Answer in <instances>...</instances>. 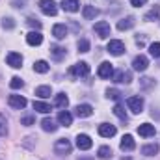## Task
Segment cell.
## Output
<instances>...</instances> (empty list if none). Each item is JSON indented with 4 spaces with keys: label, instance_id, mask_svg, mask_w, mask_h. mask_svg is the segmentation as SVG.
I'll list each match as a JSON object with an SVG mask.
<instances>
[{
    "label": "cell",
    "instance_id": "1",
    "mask_svg": "<svg viewBox=\"0 0 160 160\" xmlns=\"http://www.w3.org/2000/svg\"><path fill=\"white\" fill-rule=\"evenodd\" d=\"M143 97H140V95H134V97H128L127 99V106H128V110L132 112V114H142L143 112Z\"/></svg>",
    "mask_w": 160,
    "mask_h": 160
},
{
    "label": "cell",
    "instance_id": "2",
    "mask_svg": "<svg viewBox=\"0 0 160 160\" xmlns=\"http://www.w3.org/2000/svg\"><path fill=\"white\" fill-rule=\"evenodd\" d=\"M71 149H73V145H71V142L65 140V138H62V140H58V142L54 143V151H56V155H60V157H67V155L71 153Z\"/></svg>",
    "mask_w": 160,
    "mask_h": 160
},
{
    "label": "cell",
    "instance_id": "3",
    "mask_svg": "<svg viewBox=\"0 0 160 160\" xmlns=\"http://www.w3.org/2000/svg\"><path fill=\"white\" fill-rule=\"evenodd\" d=\"M69 75L78 77V78H84V77L89 75V65H88L86 62H78V63H75V65L69 69Z\"/></svg>",
    "mask_w": 160,
    "mask_h": 160
},
{
    "label": "cell",
    "instance_id": "4",
    "mask_svg": "<svg viewBox=\"0 0 160 160\" xmlns=\"http://www.w3.org/2000/svg\"><path fill=\"white\" fill-rule=\"evenodd\" d=\"M93 30H95V34H97L101 39H106V38H110V32H112V28H110V24H108L106 21H99V22H95Z\"/></svg>",
    "mask_w": 160,
    "mask_h": 160
},
{
    "label": "cell",
    "instance_id": "5",
    "mask_svg": "<svg viewBox=\"0 0 160 160\" xmlns=\"http://www.w3.org/2000/svg\"><path fill=\"white\" fill-rule=\"evenodd\" d=\"M39 9L45 15H48V17H54L58 13V6L52 0H39Z\"/></svg>",
    "mask_w": 160,
    "mask_h": 160
},
{
    "label": "cell",
    "instance_id": "6",
    "mask_svg": "<svg viewBox=\"0 0 160 160\" xmlns=\"http://www.w3.org/2000/svg\"><path fill=\"white\" fill-rule=\"evenodd\" d=\"M106 50L112 54V56H121L125 52V43L119 39H110V43L106 45Z\"/></svg>",
    "mask_w": 160,
    "mask_h": 160
},
{
    "label": "cell",
    "instance_id": "7",
    "mask_svg": "<svg viewBox=\"0 0 160 160\" xmlns=\"http://www.w3.org/2000/svg\"><path fill=\"white\" fill-rule=\"evenodd\" d=\"M8 104H9L11 108H15V110H22V108L28 104V101H26L22 95H9Z\"/></svg>",
    "mask_w": 160,
    "mask_h": 160
},
{
    "label": "cell",
    "instance_id": "8",
    "mask_svg": "<svg viewBox=\"0 0 160 160\" xmlns=\"http://www.w3.org/2000/svg\"><path fill=\"white\" fill-rule=\"evenodd\" d=\"M97 75L101 77V78L108 80L114 77V67H112V63H108V62H102L101 65H99V69H97Z\"/></svg>",
    "mask_w": 160,
    "mask_h": 160
},
{
    "label": "cell",
    "instance_id": "9",
    "mask_svg": "<svg viewBox=\"0 0 160 160\" xmlns=\"http://www.w3.org/2000/svg\"><path fill=\"white\" fill-rule=\"evenodd\" d=\"M114 82H118V84H130L132 82V77H130V73L128 71H125V69H119V71H114Z\"/></svg>",
    "mask_w": 160,
    "mask_h": 160
},
{
    "label": "cell",
    "instance_id": "10",
    "mask_svg": "<svg viewBox=\"0 0 160 160\" xmlns=\"http://www.w3.org/2000/svg\"><path fill=\"white\" fill-rule=\"evenodd\" d=\"M6 62H8V65H9V67L19 69V67L22 65V56H21L19 52H9V54L6 56Z\"/></svg>",
    "mask_w": 160,
    "mask_h": 160
},
{
    "label": "cell",
    "instance_id": "11",
    "mask_svg": "<svg viewBox=\"0 0 160 160\" xmlns=\"http://www.w3.org/2000/svg\"><path fill=\"white\" fill-rule=\"evenodd\" d=\"M147 65H149V60L145 58V56H136L134 60H132V69L134 71H138V73H142V71H145L147 69Z\"/></svg>",
    "mask_w": 160,
    "mask_h": 160
},
{
    "label": "cell",
    "instance_id": "12",
    "mask_svg": "<svg viewBox=\"0 0 160 160\" xmlns=\"http://www.w3.org/2000/svg\"><path fill=\"white\" fill-rule=\"evenodd\" d=\"M97 130H99V134H101L102 138H112V136H116V132H118L116 127L110 125V123H101Z\"/></svg>",
    "mask_w": 160,
    "mask_h": 160
},
{
    "label": "cell",
    "instance_id": "13",
    "mask_svg": "<svg viewBox=\"0 0 160 160\" xmlns=\"http://www.w3.org/2000/svg\"><path fill=\"white\" fill-rule=\"evenodd\" d=\"M138 134L143 136V138H151V136L157 134V128H155V125H151V123H142V125L138 127Z\"/></svg>",
    "mask_w": 160,
    "mask_h": 160
},
{
    "label": "cell",
    "instance_id": "14",
    "mask_svg": "<svg viewBox=\"0 0 160 160\" xmlns=\"http://www.w3.org/2000/svg\"><path fill=\"white\" fill-rule=\"evenodd\" d=\"M91 145H93V142L88 134H78L77 136V147L80 151H88V149H91Z\"/></svg>",
    "mask_w": 160,
    "mask_h": 160
},
{
    "label": "cell",
    "instance_id": "15",
    "mask_svg": "<svg viewBox=\"0 0 160 160\" xmlns=\"http://www.w3.org/2000/svg\"><path fill=\"white\" fill-rule=\"evenodd\" d=\"M119 147H121V151H134V147H136V142H134V138H132L130 134H125V136L121 138Z\"/></svg>",
    "mask_w": 160,
    "mask_h": 160
},
{
    "label": "cell",
    "instance_id": "16",
    "mask_svg": "<svg viewBox=\"0 0 160 160\" xmlns=\"http://www.w3.org/2000/svg\"><path fill=\"white\" fill-rule=\"evenodd\" d=\"M26 43L32 45V47H38L43 43V36H41L39 30H32L30 34H26Z\"/></svg>",
    "mask_w": 160,
    "mask_h": 160
},
{
    "label": "cell",
    "instance_id": "17",
    "mask_svg": "<svg viewBox=\"0 0 160 160\" xmlns=\"http://www.w3.org/2000/svg\"><path fill=\"white\" fill-rule=\"evenodd\" d=\"M93 114V106L91 104H78L75 108V116L77 118H89Z\"/></svg>",
    "mask_w": 160,
    "mask_h": 160
},
{
    "label": "cell",
    "instance_id": "18",
    "mask_svg": "<svg viewBox=\"0 0 160 160\" xmlns=\"http://www.w3.org/2000/svg\"><path fill=\"white\" fill-rule=\"evenodd\" d=\"M58 123L63 125V127H71V125H73V114L67 112V110H62V112L58 114Z\"/></svg>",
    "mask_w": 160,
    "mask_h": 160
},
{
    "label": "cell",
    "instance_id": "19",
    "mask_svg": "<svg viewBox=\"0 0 160 160\" xmlns=\"http://www.w3.org/2000/svg\"><path fill=\"white\" fill-rule=\"evenodd\" d=\"M62 8L69 13H75L80 9V2L78 0H62Z\"/></svg>",
    "mask_w": 160,
    "mask_h": 160
},
{
    "label": "cell",
    "instance_id": "20",
    "mask_svg": "<svg viewBox=\"0 0 160 160\" xmlns=\"http://www.w3.org/2000/svg\"><path fill=\"white\" fill-rule=\"evenodd\" d=\"M52 36H54L56 39H65V38H67V26H65V24H54Z\"/></svg>",
    "mask_w": 160,
    "mask_h": 160
},
{
    "label": "cell",
    "instance_id": "21",
    "mask_svg": "<svg viewBox=\"0 0 160 160\" xmlns=\"http://www.w3.org/2000/svg\"><path fill=\"white\" fill-rule=\"evenodd\" d=\"M41 128L45 132H56L58 130V125H56V121L52 119V118H45V119L41 121Z\"/></svg>",
    "mask_w": 160,
    "mask_h": 160
},
{
    "label": "cell",
    "instance_id": "22",
    "mask_svg": "<svg viewBox=\"0 0 160 160\" xmlns=\"http://www.w3.org/2000/svg\"><path fill=\"white\" fill-rule=\"evenodd\" d=\"M158 151H160L158 143H147V145L142 147V155H145V157H155Z\"/></svg>",
    "mask_w": 160,
    "mask_h": 160
},
{
    "label": "cell",
    "instance_id": "23",
    "mask_svg": "<svg viewBox=\"0 0 160 160\" xmlns=\"http://www.w3.org/2000/svg\"><path fill=\"white\" fill-rule=\"evenodd\" d=\"M136 24V19L134 17H125V19H121L119 22H118V30H130L132 26Z\"/></svg>",
    "mask_w": 160,
    "mask_h": 160
},
{
    "label": "cell",
    "instance_id": "24",
    "mask_svg": "<svg viewBox=\"0 0 160 160\" xmlns=\"http://www.w3.org/2000/svg\"><path fill=\"white\" fill-rule=\"evenodd\" d=\"M50 54H52V58H54L56 62H60V60L65 58V48L60 47V45H52V47H50Z\"/></svg>",
    "mask_w": 160,
    "mask_h": 160
},
{
    "label": "cell",
    "instance_id": "25",
    "mask_svg": "<svg viewBox=\"0 0 160 160\" xmlns=\"http://www.w3.org/2000/svg\"><path fill=\"white\" fill-rule=\"evenodd\" d=\"M82 15H84V19H95L97 15H99V9L95 8V6H84L82 8Z\"/></svg>",
    "mask_w": 160,
    "mask_h": 160
},
{
    "label": "cell",
    "instance_id": "26",
    "mask_svg": "<svg viewBox=\"0 0 160 160\" xmlns=\"http://www.w3.org/2000/svg\"><path fill=\"white\" fill-rule=\"evenodd\" d=\"M67 104H69V99H67V95H65V93H58V95L54 97V106H58V108L65 110V108H67Z\"/></svg>",
    "mask_w": 160,
    "mask_h": 160
},
{
    "label": "cell",
    "instance_id": "27",
    "mask_svg": "<svg viewBox=\"0 0 160 160\" xmlns=\"http://www.w3.org/2000/svg\"><path fill=\"white\" fill-rule=\"evenodd\" d=\"M97 157H99L101 160H108V158L114 157V153H112V149H110L108 145H101L99 151H97Z\"/></svg>",
    "mask_w": 160,
    "mask_h": 160
},
{
    "label": "cell",
    "instance_id": "28",
    "mask_svg": "<svg viewBox=\"0 0 160 160\" xmlns=\"http://www.w3.org/2000/svg\"><path fill=\"white\" fill-rule=\"evenodd\" d=\"M145 21H158L160 19V6H155V8H151L147 13H145V17H143Z\"/></svg>",
    "mask_w": 160,
    "mask_h": 160
},
{
    "label": "cell",
    "instance_id": "29",
    "mask_svg": "<svg viewBox=\"0 0 160 160\" xmlns=\"http://www.w3.org/2000/svg\"><path fill=\"white\" fill-rule=\"evenodd\" d=\"M36 95L39 99H47L52 95V89H50V86H39V88H36Z\"/></svg>",
    "mask_w": 160,
    "mask_h": 160
},
{
    "label": "cell",
    "instance_id": "30",
    "mask_svg": "<svg viewBox=\"0 0 160 160\" xmlns=\"http://www.w3.org/2000/svg\"><path fill=\"white\" fill-rule=\"evenodd\" d=\"M34 110L39 114H48L50 112V104L43 102V101H34Z\"/></svg>",
    "mask_w": 160,
    "mask_h": 160
},
{
    "label": "cell",
    "instance_id": "31",
    "mask_svg": "<svg viewBox=\"0 0 160 160\" xmlns=\"http://www.w3.org/2000/svg\"><path fill=\"white\" fill-rule=\"evenodd\" d=\"M48 69H50V67H48V63H47L45 60H39V62H36V63H34V71H36V73H41V75H45Z\"/></svg>",
    "mask_w": 160,
    "mask_h": 160
},
{
    "label": "cell",
    "instance_id": "32",
    "mask_svg": "<svg viewBox=\"0 0 160 160\" xmlns=\"http://www.w3.org/2000/svg\"><path fill=\"white\" fill-rule=\"evenodd\" d=\"M114 114H116V116H118V118H119L121 121H127V119H128V116H127V112H125L123 104H119V102H118V104L114 106Z\"/></svg>",
    "mask_w": 160,
    "mask_h": 160
},
{
    "label": "cell",
    "instance_id": "33",
    "mask_svg": "<svg viewBox=\"0 0 160 160\" xmlns=\"http://www.w3.org/2000/svg\"><path fill=\"white\" fill-rule=\"evenodd\" d=\"M106 97H108V99H112V101H121V91H119V89L110 88V89H106Z\"/></svg>",
    "mask_w": 160,
    "mask_h": 160
},
{
    "label": "cell",
    "instance_id": "34",
    "mask_svg": "<svg viewBox=\"0 0 160 160\" xmlns=\"http://www.w3.org/2000/svg\"><path fill=\"white\" fill-rule=\"evenodd\" d=\"M149 54L153 56V58H160V43H151L149 45Z\"/></svg>",
    "mask_w": 160,
    "mask_h": 160
},
{
    "label": "cell",
    "instance_id": "35",
    "mask_svg": "<svg viewBox=\"0 0 160 160\" xmlns=\"http://www.w3.org/2000/svg\"><path fill=\"white\" fill-rule=\"evenodd\" d=\"M0 136H8V119L4 114H0Z\"/></svg>",
    "mask_w": 160,
    "mask_h": 160
},
{
    "label": "cell",
    "instance_id": "36",
    "mask_svg": "<svg viewBox=\"0 0 160 160\" xmlns=\"http://www.w3.org/2000/svg\"><path fill=\"white\" fill-rule=\"evenodd\" d=\"M77 48H78V52H88V50H89V41L88 39H78Z\"/></svg>",
    "mask_w": 160,
    "mask_h": 160
},
{
    "label": "cell",
    "instance_id": "37",
    "mask_svg": "<svg viewBox=\"0 0 160 160\" xmlns=\"http://www.w3.org/2000/svg\"><path fill=\"white\" fill-rule=\"evenodd\" d=\"M9 86H11V89H21V88L24 86V82L19 78V77H13V78H11V82H9Z\"/></svg>",
    "mask_w": 160,
    "mask_h": 160
},
{
    "label": "cell",
    "instance_id": "38",
    "mask_svg": "<svg viewBox=\"0 0 160 160\" xmlns=\"http://www.w3.org/2000/svg\"><path fill=\"white\" fill-rule=\"evenodd\" d=\"M15 26V21L11 19V17H4L2 19V28H6V30H11Z\"/></svg>",
    "mask_w": 160,
    "mask_h": 160
},
{
    "label": "cell",
    "instance_id": "39",
    "mask_svg": "<svg viewBox=\"0 0 160 160\" xmlns=\"http://www.w3.org/2000/svg\"><path fill=\"white\" fill-rule=\"evenodd\" d=\"M26 22H28L32 28H36V30H41V21H38V19H34V17H28V19H26Z\"/></svg>",
    "mask_w": 160,
    "mask_h": 160
},
{
    "label": "cell",
    "instance_id": "40",
    "mask_svg": "<svg viewBox=\"0 0 160 160\" xmlns=\"http://www.w3.org/2000/svg\"><path fill=\"white\" fill-rule=\"evenodd\" d=\"M36 123V118L34 116H24L22 119H21V125H24V127H30V125H34Z\"/></svg>",
    "mask_w": 160,
    "mask_h": 160
},
{
    "label": "cell",
    "instance_id": "41",
    "mask_svg": "<svg viewBox=\"0 0 160 160\" xmlns=\"http://www.w3.org/2000/svg\"><path fill=\"white\" fill-rule=\"evenodd\" d=\"M142 86L143 88H151V86H155V80L153 78H142Z\"/></svg>",
    "mask_w": 160,
    "mask_h": 160
},
{
    "label": "cell",
    "instance_id": "42",
    "mask_svg": "<svg viewBox=\"0 0 160 160\" xmlns=\"http://www.w3.org/2000/svg\"><path fill=\"white\" fill-rule=\"evenodd\" d=\"M130 4H132V6H136V8H140V6L147 4V0H130Z\"/></svg>",
    "mask_w": 160,
    "mask_h": 160
},
{
    "label": "cell",
    "instance_id": "43",
    "mask_svg": "<svg viewBox=\"0 0 160 160\" xmlns=\"http://www.w3.org/2000/svg\"><path fill=\"white\" fill-rule=\"evenodd\" d=\"M78 160H91V158H78Z\"/></svg>",
    "mask_w": 160,
    "mask_h": 160
}]
</instances>
